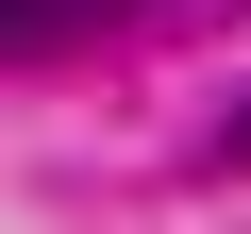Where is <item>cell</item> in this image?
I'll use <instances>...</instances> for the list:
<instances>
[{
    "mask_svg": "<svg viewBox=\"0 0 251 234\" xmlns=\"http://www.w3.org/2000/svg\"><path fill=\"white\" fill-rule=\"evenodd\" d=\"M218 151H234V167H251V100H234V117H218Z\"/></svg>",
    "mask_w": 251,
    "mask_h": 234,
    "instance_id": "7a4b0ae2",
    "label": "cell"
},
{
    "mask_svg": "<svg viewBox=\"0 0 251 234\" xmlns=\"http://www.w3.org/2000/svg\"><path fill=\"white\" fill-rule=\"evenodd\" d=\"M134 0H0V50H50V34H117Z\"/></svg>",
    "mask_w": 251,
    "mask_h": 234,
    "instance_id": "6da1fadb",
    "label": "cell"
}]
</instances>
